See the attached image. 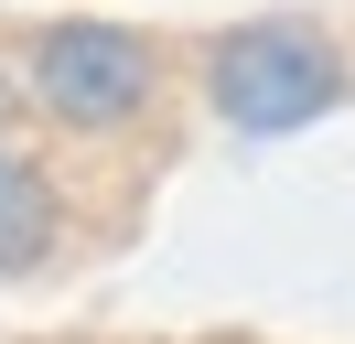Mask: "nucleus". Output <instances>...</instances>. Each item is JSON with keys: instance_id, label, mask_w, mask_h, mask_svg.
<instances>
[{"instance_id": "f257e3e1", "label": "nucleus", "mask_w": 355, "mask_h": 344, "mask_svg": "<svg viewBox=\"0 0 355 344\" xmlns=\"http://www.w3.org/2000/svg\"><path fill=\"white\" fill-rule=\"evenodd\" d=\"M205 86H216L226 129L280 140V129H312L334 97H345V54H334L312 22H248V33H226V43H216Z\"/></svg>"}, {"instance_id": "f03ea898", "label": "nucleus", "mask_w": 355, "mask_h": 344, "mask_svg": "<svg viewBox=\"0 0 355 344\" xmlns=\"http://www.w3.org/2000/svg\"><path fill=\"white\" fill-rule=\"evenodd\" d=\"M151 43L140 33H119V22H54L44 43H33V97L54 108V119H76V129H119V119H140L151 108Z\"/></svg>"}, {"instance_id": "7ed1b4c3", "label": "nucleus", "mask_w": 355, "mask_h": 344, "mask_svg": "<svg viewBox=\"0 0 355 344\" xmlns=\"http://www.w3.org/2000/svg\"><path fill=\"white\" fill-rule=\"evenodd\" d=\"M44 248H54V183L22 162V150H0V280L33 269Z\"/></svg>"}]
</instances>
